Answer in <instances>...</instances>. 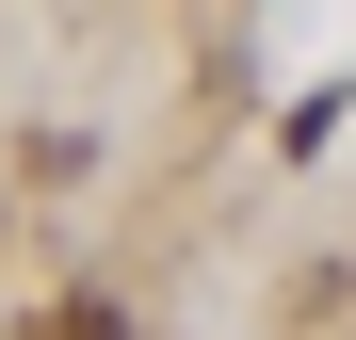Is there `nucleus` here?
<instances>
[{"label": "nucleus", "mask_w": 356, "mask_h": 340, "mask_svg": "<svg viewBox=\"0 0 356 340\" xmlns=\"http://www.w3.org/2000/svg\"><path fill=\"white\" fill-rule=\"evenodd\" d=\"M33 340H130V308H113V292H65V308H49Z\"/></svg>", "instance_id": "1"}]
</instances>
